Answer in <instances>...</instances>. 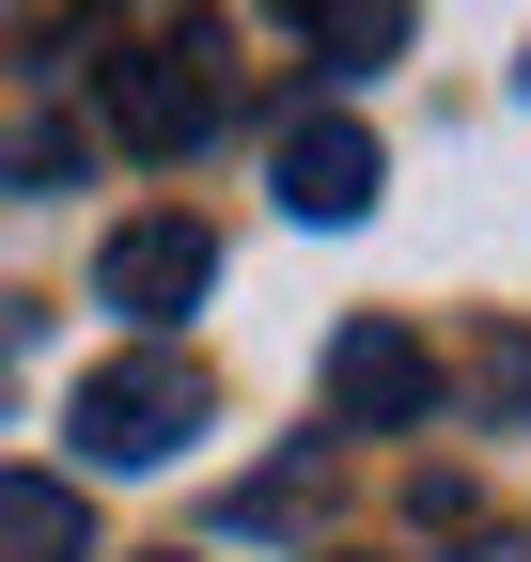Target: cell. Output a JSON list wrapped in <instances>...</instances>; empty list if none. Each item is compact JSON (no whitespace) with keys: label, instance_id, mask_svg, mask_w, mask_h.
<instances>
[{"label":"cell","instance_id":"8992f818","mask_svg":"<svg viewBox=\"0 0 531 562\" xmlns=\"http://www.w3.org/2000/svg\"><path fill=\"white\" fill-rule=\"evenodd\" d=\"M0 562H94V516L63 469H0Z\"/></svg>","mask_w":531,"mask_h":562},{"label":"cell","instance_id":"6da1fadb","mask_svg":"<svg viewBox=\"0 0 531 562\" xmlns=\"http://www.w3.org/2000/svg\"><path fill=\"white\" fill-rule=\"evenodd\" d=\"M94 110H110V140H125V157H204V140H219V110H235V47L188 16V32H157V47H125L110 79H94Z\"/></svg>","mask_w":531,"mask_h":562},{"label":"cell","instance_id":"9c48e42d","mask_svg":"<svg viewBox=\"0 0 531 562\" xmlns=\"http://www.w3.org/2000/svg\"><path fill=\"white\" fill-rule=\"evenodd\" d=\"M485 391H500V406H531V344H516V360H500V375H485Z\"/></svg>","mask_w":531,"mask_h":562},{"label":"cell","instance_id":"3957f363","mask_svg":"<svg viewBox=\"0 0 531 562\" xmlns=\"http://www.w3.org/2000/svg\"><path fill=\"white\" fill-rule=\"evenodd\" d=\"M204 281H219V235H204V220H125V235L94 250V297L142 328V344H157L172 313H204Z\"/></svg>","mask_w":531,"mask_h":562},{"label":"cell","instance_id":"52a82bcc","mask_svg":"<svg viewBox=\"0 0 531 562\" xmlns=\"http://www.w3.org/2000/svg\"><path fill=\"white\" fill-rule=\"evenodd\" d=\"M313 47L360 79V63H391V47H407V0H328V16H313Z\"/></svg>","mask_w":531,"mask_h":562},{"label":"cell","instance_id":"5b68a950","mask_svg":"<svg viewBox=\"0 0 531 562\" xmlns=\"http://www.w3.org/2000/svg\"><path fill=\"white\" fill-rule=\"evenodd\" d=\"M438 406V360H422V344L407 328H344V344H328V422H375V438H391V422H422Z\"/></svg>","mask_w":531,"mask_h":562},{"label":"cell","instance_id":"7a4b0ae2","mask_svg":"<svg viewBox=\"0 0 531 562\" xmlns=\"http://www.w3.org/2000/svg\"><path fill=\"white\" fill-rule=\"evenodd\" d=\"M63 438H79V469H157L204 438V360L188 344H125V360L79 375V406H63Z\"/></svg>","mask_w":531,"mask_h":562},{"label":"cell","instance_id":"30bf717a","mask_svg":"<svg viewBox=\"0 0 531 562\" xmlns=\"http://www.w3.org/2000/svg\"><path fill=\"white\" fill-rule=\"evenodd\" d=\"M0 375H16V328H0Z\"/></svg>","mask_w":531,"mask_h":562},{"label":"cell","instance_id":"8fae6325","mask_svg":"<svg viewBox=\"0 0 531 562\" xmlns=\"http://www.w3.org/2000/svg\"><path fill=\"white\" fill-rule=\"evenodd\" d=\"M282 16H328V0H282Z\"/></svg>","mask_w":531,"mask_h":562},{"label":"cell","instance_id":"7c38bea8","mask_svg":"<svg viewBox=\"0 0 531 562\" xmlns=\"http://www.w3.org/2000/svg\"><path fill=\"white\" fill-rule=\"evenodd\" d=\"M157 562H172V547H157Z\"/></svg>","mask_w":531,"mask_h":562},{"label":"cell","instance_id":"277c9868","mask_svg":"<svg viewBox=\"0 0 531 562\" xmlns=\"http://www.w3.org/2000/svg\"><path fill=\"white\" fill-rule=\"evenodd\" d=\"M375 188H391V157H375L360 110H297L282 125V203H297V220H360Z\"/></svg>","mask_w":531,"mask_h":562},{"label":"cell","instance_id":"ba28073f","mask_svg":"<svg viewBox=\"0 0 531 562\" xmlns=\"http://www.w3.org/2000/svg\"><path fill=\"white\" fill-rule=\"evenodd\" d=\"M313 501H328V453H282V469H266L250 501H235V531H297Z\"/></svg>","mask_w":531,"mask_h":562}]
</instances>
